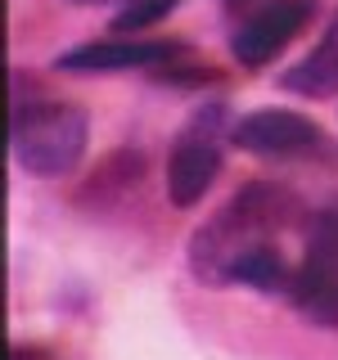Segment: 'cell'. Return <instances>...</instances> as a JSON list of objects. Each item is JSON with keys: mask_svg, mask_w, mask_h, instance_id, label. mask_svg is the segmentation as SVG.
<instances>
[{"mask_svg": "<svg viewBox=\"0 0 338 360\" xmlns=\"http://www.w3.org/2000/svg\"><path fill=\"white\" fill-rule=\"evenodd\" d=\"M307 221V207L280 180H248L189 234V275L208 288H257L289 292L293 266L280 239Z\"/></svg>", "mask_w": 338, "mask_h": 360, "instance_id": "6da1fadb", "label": "cell"}, {"mask_svg": "<svg viewBox=\"0 0 338 360\" xmlns=\"http://www.w3.org/2000/svg\"><path fill=\"white\" fill-rule=\"evenodd\" d=\"M90 144L86 108L45 95L37 77L14 68V112H9V153L27 176H73Z\"/></svg>", "mask_w": 338, "mask_h": 360, "instance_id": "7a4b0ae2", "label": "cell"}, {"mask_svg": "<svg viewBox=\"0 0 338 360\" xmlns=\"http://www.w3.org/2000/svg\"><path fill=\"white\" fill-rule=\"evenodd\" d=\"M230 112L225 104H203L185 117V127L176 131L172 149H167V198L176 207H199L203 194L212 189V180L221 176L225 144H230Z\"/></svg>", "mask_w": 338, "mask_h": 360, "instance_id": "3957f363", "label": "cell"}, {"mask_svg": "<svg viewBox=\"0 0 338 360\" xmlns=\"http://www.w3.org/2000/svg\"><path fill=\"white\" fill-rule=\"evenodd\" d=\"M284 297L311 329H338V207L307 217L302 257L293 262Z\"/></svg>", "mask_w": 338, "mask_h": 360, "instance_id": "277c9868", "label": "cell"}, {"mask_svg": "<svg viewBox=\"0 0 338 360\" xmlns=\"http://www.w3.org/2000/svg\"><path fill=\"white\" fill-rule=\"evenodd\" d=\"M230 144L266 162H334V140L320 122L293 108H253L234 122Z\"/></svg>", "mask_w": 338, "mask_h": 360, "instance_id": "5b68a950", "label": "cell"}, {"mask_svg": "<svg viewBox=\"0 0 338 360\" xmlns=\"http://www.w3.org/2000/svg\"><path fill=\"white\" fill-rule=\"evenodd\" d=\"M185 54V45L172 37H140V32H113V37L73 45L54 59V72L77 77H104V72H158Z\"/></svg>", "mask_w": 338, "mask_h": 360, "instance_id": "8992f818", "label": "cell"}, {"mask_svg": "<svg viewBox=\"0 0 338 360\" xmlns=\"http://www.w3.org/2000/svg\"><path fill=\"white\" fill-rule=\"evenodd\" d=\"M320 0H257L230 32V54L239 68H266L280 50H289L293 37L311 27Z\"/></svg>", "mask_w": 338, "mask_h": 360, "instance_id": "52a82bcc", "label": "cell"}, {"mask_svg": "<svg viewBox=\"0 0 338 360\" xmlns=\"http://www.w3.org/2000/svg\"><path fill=\"white\" fill-rule=\"evenodd\" d=\"M144 180H149V153L140 144H118L73 189V207H82L86 217H113L140 198Z\"/></svg>", "mask_w": 338, "mask_h": 360, "instance_id": "ba28073f", "label": "cell"}, {"mask_svg": "<svg viewBox=\"0 0 338 360\" xmlns=\"http://www.w3.org/2000/svg\"><path fill=\"white\" fill-rule=\"evenodd\" d=\"M280 86L298 99H334L338 95V9L325 18L311 50L289 72H280Z\"/></svg>", "mask_w": 338, "mask_h": 360, "instance_id": "9c48e42d", "label": "cell"}, {"mask_svg": "<svg viewBox=\"0 0 338 360\" xmlns=\"http://www.w3.org/2000/svg\"><path fill=\"white\" fill-rule=\"evenodd\" d=\"M180 0H122L118 14L108 18V32H144L154 22H163Z\"/></svg>", "mask_w": 338, "mask_h": 360, "instance_id": "30bf717a", "label": "cell"}, {"mask_svg": "<svg viewBox=\"0 0 338 360\" xmlns=\"http://www.w3.org/2000/svg\"><path fill=\"white\" fill-rule=\"evenodd\" d=\"M73 5H108V0H73Z\"/></svg>", "mask_w": 338, "mask_h": 360, "instance_id": "8fae6325", "label": "cell"}, {"mask_svg": "<svg viewBox=\"0 0 338 360\" xmlns=\"http://www.w3.org/2000/svg\"><path fill=\"white\" fill-rule=\"evenodd\" d=\"M221 5H253V0H221Z\"/></svg>", "mask_w": 338, "mask_h": 360, "instance_id": "7c38bea8", "label": "cell"}]
</instances>
